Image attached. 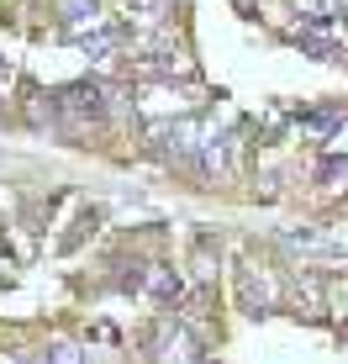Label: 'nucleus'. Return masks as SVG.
Instances as JSON below:
<instances>
[{"instance_id": "2", "label": "nucleus", "mask_w": 348, "mask_h": 364, "mask_svg": "<svg viewBox=\"0 0 348 364\" xmlns=\"http://www.w3.org/2000/svg\"><path fill=\"white\" fill-rule=\"evenodd\" d=\"M64 21L69 27H95V0H64Z\"/></svg>"}, {"instance_id": "1", "label": "nucleus", "mask_w": 348, "mask_h": 364, "mask_svg": "<svg viewBox=\"0 0 348 364\" xmlns=\"http://www.w3.org/2000/svg\"><path fill=\"white\" fill-rule=\"evenodd\" d=\"M295 6L306 11V21H338L348 11V0H295Z\"/></svg>"}, {"instance_id": "4", "label": "nucleus", "mask_w": 348, "mask_h": 364, "mask_svg": "<svg viewBox=\"0 0 348 364\" xmlns=\"http://www.w3.org/2000/svg\"><path fill=\"white\" fill-rule=\"evenodd\" d=\"M121 6H127V11H153L158 0H121Z\"/></svg>"}, {"instance_id": "3", "label": "nucleus", "mask_w": 348, "mask_h": 364, "mask_svg": "<svg viewBox=\"0 0 348 364\" xmlns=\"http://www.w3.org/2000/svg\"><path fill=\"white\" fill-rule=\"evenodd\" d=\"M48 364H80V359H74V348H53V354H48Z\"/></svg>"}]
</instances>
